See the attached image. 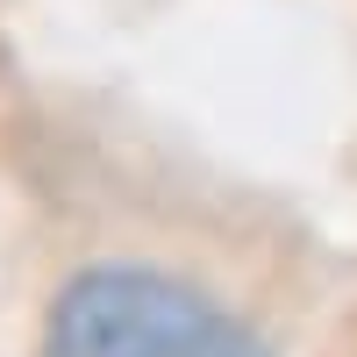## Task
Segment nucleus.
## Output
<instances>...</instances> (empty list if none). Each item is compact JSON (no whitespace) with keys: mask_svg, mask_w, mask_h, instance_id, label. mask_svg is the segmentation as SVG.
Returning <instances> with one entry per match:
<instances>
[{"mask_svg":"<svg viewBox=\"0 0 357 357\" xmlns=\"http://www.w3.org/2000/svg\"><path fill=\"white\" fill-rule=\"evenodd\" d=\"M43 357H264V343L165 272L100 264L65 286Z\"/></svg>","mask_w":357,"mask_h":357,"instance_id":"obj_1","label":"nucleus"}]
</instances>
